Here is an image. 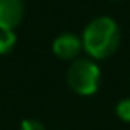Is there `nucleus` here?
I'll list each match as a JSON object with an SVG mask.
<instances>
[{
  "label": "nucleus",
  "instance_id": "obj_6",
  "mask_svg": "<svg viewBox=\"0 0 130 130\" xmlns=\"http://www.w3.org/2000/svg\"><path fill=\"white\" fill-rule=\"evenodd\" d=\"M116 114L121 119L130 121V98H123L116 103Z\"/></svg>",
  "mask_w": 130,
  "mask_h": 130
},
{
  "label": "nucleus",
  "instance_id": "obj_4",
  "mask_svg": "<svg viewBox=\"0 0 130 130\" xmlns=\"http://www.w3.org/2000/svg\"><path fill=\"white\" fill-rule=\"evenodd\" d=\"M52 48H54V54L59 59L75 61L84 46H82V38H78L77 34H71V32H64V34L55 38Z\"/></svg>",
  "mask_w": 130,
  "mask_h": 130
},
{
  "label": "nucleus",
  "instance_id": "obj_5",
  "mask_svg": "<svg viewBox=\"0 0 130 130\" xmlns=\"http://www.w3.org/2000/svg\"><path fill=\"white\" fill-rule=\"evenodd\" d=\"M16 45L14 30H0V55L9 54Z\"/></svg>",
  "mask_w": 130,
  "mask_h": 130
},
{
  "label": "nucleus",
  "instance_id": "obj_7",
  "mask_svg": "<svg viewBox=\"0 0 130 130\" xmlns=\"http://www.w3.org/2000/svg\"><path fill=\"white\" fill-rule=\"evenodd\" d=\"M20 130H45V126L38 119H23L20 125Z\"/></svg>",
  "mask_w": 130,
  "mask_h": 130
},
{
  "label": "nucleus",
  "instance_id": "obj_2",
  "mask_svg": "<svg viewBox=\"0 0 130 130\" xmlns=\"http://www.w3.org/2000/svg\"><path fill=\"white\" fill-rule=\"evenodd\" d=\"M66 82L77 94H93L100 84V68L93 59H75L68 68Z\"/></svg>",
  "mask_w": 130,
  "mask_h": 130
},
{
  "label": "nucleus",
  "instance_id": "obj_3",
  "mask_svg": "<svg viewBox=\"0 0 130 130\" xmlns=\"http://www.w3.org/2000/svg\"><path fill=\"white\" fill-rule=\"evenodd\" d=\"M23 0H0V30H13L23 20Z\"/></svg>",
  "mask_w": 130,
  "mask_h": 130
},
{
  "label": "nucleus",
  "instance_id": "obj_1",
  "mask_svg": "<svg viewBox=\"0 0 130 130\" xmlns=\"http://www.w3.org/2000/svg\"><path fill=\"white\" fill-rule=\"evenodd\" d=\"M119 45V27L110 16L91 20L82 32V46L93 59H105Z\"/></svg>",
  "mask_w": 130,
  "mask_h": 130
}]
</instances>
